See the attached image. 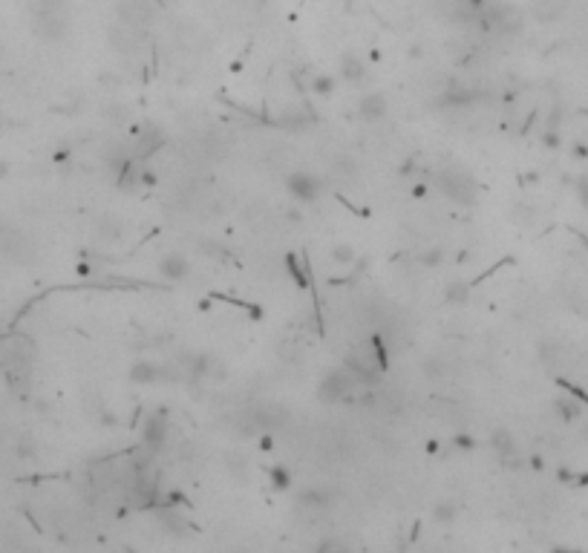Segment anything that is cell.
<instances>
[{"mask_svg":"<svg viewBox=\"0 0 588 553\" xmlns=\"http://www.w3.org/2000/svg\"><path fill=\"white\" fill-rule=\"evenodd\" d=\"M482 23L499 35H516L525 26V15L519 6L508 4V0H493V4H485L482 9Z\"/></svg>","mask_w":588,"mask_h":553,"instance_id":"1","label":"cell"},{"mask_svg":"<svg viewBox=\"0 0 588 553\" xmlns=\"http://www.w3.org/2000/svg\"><path fill=\"white\" fill-rule=\"evenodd\" d=\"M436 188L456 205H473L476 196H479V185L473 176H467L464 171H456V168H447V171H439L436 173Z\"/></svg>","mask_w":588,"mask_h":553,"instance_id":"2","label":"cell"},{"mask_svg":"<svg viewBox=\"0 0 588 553\" xmlns=\"http://www.w3.org/2000/svg\"><path fill=\"white\" fill-rule=\"evenodd\" d=\"M355 383L358 380H355V375L349 369H332V372L324 375V380L317 383V398L324 404H338V401L349 398Z\"/></svg>","mask_w":588,"mask_h":553,"instance_id":"3","label":"cell"},{"mask_svg":"<svg viewBox=\"0 0 588 553\" xmlns=\"http://www.w3.org/2000/svg\"><path fill=\"white\" fill-rule=\"evenodd\" d=\"M141 441L147 450H159L168 441V415L159 409L153 415L144 418V426H141Z\"/></svg>","mask_w":588,"mask_h":553,"instance_id":"4","label":"cell"},{"mask_svg":"<svg viewBox=\"0 0 588 553\" xmlns=\"http://www.w3.org/2000/svg\"><path fill=\"white\" fill-rule=\"evenodd\" d=\"M286 188H289V193L297 199V202H303V205H311V202H317V196H320V182L311 176V173H292L289 176V182H286Z\"/></svg>","mask_w":588,"mask_h":553,"instance_id":"5","label":"cell"},{"mask_svg":"<svg viewBox=\"0 0 588 553\" xmlns=\"http://www.w3.org/2000/svg\"><path fill=\"white\" fill-rule=\"evenodd\" d=\"M528 12L537 23H557L560 18H565L568 12V0H530Z\"/></svg>","mask_w":588,"mask_h":553,"instance_id":"6","label":"cell"},{"mask_svg":"<svg viewBox=\"0 0 588 553\" xmlns=\"http://www.w3.org/2000/svg\"><path fill=\"white\" fill-rule=\"evenodd\" d=\"M390 113V101L381 95V92H366L360 101H358V116L369 124H375L381 119H387Z\"/></svg>","mask_w":588,"mask_h":553,"instance_id":"7","label":"cell"},{"mask_svg":"<svg viewBox=\"0 0 588 553\" xmlns=\"http://www.w3.org/2000/svg\"><path fill=\"white\" fill-rule=\"evenodd\" d=\"M162 377H168V369L159 366L153 360H136L130 366V380L133 383H141V386H150V383H159Z\"/></svg>","mask_w":588,"mask_h":553,"instance_id":"8","label":"cell"},{"mask_svg":"<svg viewBox=\"0 0 588 553\" xmlns=\"http://www.w3.org/2000/svg\"><path fill=\"white\" fill-rule=\"evenodd\" d=\"M159 274H162L165 280H171V283H179V280H185V276L191 274V265H188V259L182 254H168V257L159 259Z\"/></svg>","mask_w":588,"mask_h":553,"instance_id":"9","label":"cell"},{"mask_svg":"<svg viewBox=\"0 0 588 553\" xmlns=\"http://www.w3.org/2000/svg\"><path fill=\"white\" fill-rule=\"evenodd\" d=\"M473 101H479V90L453 84V87H447V90L439 95L436 104H439V107H467V104H473Z\"/></svg>","mask_w":588,"mask_h":553,"instance_id":"10","label":"cell"},{"mask_svg":"<svg viewBox=\"0 0 588 553\" xmlns=\"http://www.w3.org/2000/svg\"><path fill=\"white\" fill-rule=\"evenodd\" d=\"M338 67H341V78L346 84H360L363 75H366V64H363V58H358L355 52H343Z\"/></svg>","mask_w":588,"mask_h":553,"instance_id":"11","label":"cell"},{"mask_svg":"<svg viewBox=\"0 0 588 553\" xmlns=\"http://www.w3.org/2000/svg\"><path fill=\"white\" fill-rule=\"evenodd\" d=\"M491 444H493V450L502 456V461H511V458L516 456V444H513L511 432H505V429H496V432H493Z\"/></svg>","mask_w":588,"mask_h":553,"instance_id":"12","label":"cell"},{"mask_svg":"<svg viewBox=\"0 0 588 553\" xmlns=\"http://www.w3.org/2000/svg\"><path fill=\"white\" fill-rule=\"evenodd\" d=\"M133 144H136V159H147L159 144H162V133H159V130H150V133L133 139Z\"/></svg>","mask_w":588,"mask_h":553,"instance_id":"13","label":"cell"},{"mask_svg":"<svg viewBox=\"0 0 588 553\" xmlns=\"http://www.w3.org/2000/svg\"><path fill=\"white\" fill-rule=\"evenodd\" d=\"M297 499H300L303 508H329V505H332V493H326V490H314V487H311V490H303Z\"/></svg>","mask_w":588,"mask_h":553,"instance_id":"14","label":"cell"},{"mask_svg":"<svg viewBox=\"0 0 588 553\" xmlns=\"http://www.w3.org/2000/svg\"><path fill=\"white\" fill-rule=\"evenodd\" d=\"M470 283H464V280H456V283H450L447 286V291H444V300L450 303V306H464L467 300H470Z\"/></svg>","mask_w":588,"mask_h":553,"instance_id":"15","label":"cell"},{"mask_svg":"<svg viewBox=\"0 0 588 553\" xmlns=\"http://www.w3.org/2000/svg\"><path fill=\"white\" fill-rule=\"evenodd\" d=\"M554 412H557V418H562V421H568V424L582 415V409H579V404H577L574 398H557V401H554Z\"/></svg>","mask_w":588,"mask_h":553,"instance_id":"16","label":"cell"},{"mask_svg":"<svg viewBox=\"0 0 588 553\" xmlns=\"http://www.w3.org/2000/svg\"><path fill=\"white\" fill-rule=\"evenodd\" d=\"M98 234L107 237V240H119L122 237V219L113 216V213H104L98 219Z\"/></svg>","mask_w":588,"mask_h":553,"instance_id":"17","label":"cell"},{"mask_svg":"<svg viewBox=\"0 0 588 553\" xmlns=\"http://www.w3.org/2000/svg\"><path fill=\"white\" fill-rule=\"evenodd\" d=\"M335 87H338V78L335 75H314L311 78V92L314 95H320V98H332L335 95Z\"/></svg>","mask_w":588,"mask_h":553,"instance_id":"18","label":"cell"},{"mask_svg":"<svg viewBox=\"0 0 588 553\" xmlns=\"http://www.w3.org/2000/svg\"><path fill=\"white\" fill-rule=\"evenodd\" d=\"M456 516H459V505L456 502H439L433 508V519L439 525H450V522H456Z\"/></svg>","mask_w":588,"mask_h":553,"instance_id":"19","label":"cell"},{"mask_svg":"<svg viewBox=\"0 0 588 553\" xmlns=\"http://www.w3.org/2000/svg\"><path fill=\"white\" fill-rule=\"evenodd\" d=\"M332 262H338V265H352V262H358V251L349 245V242H341V245H335L332 248Z\"/></svg>","mask_w":588,"mask_h":553,"instance_id":"20","label":"cell"},{"mask_svg":"<svg viewBox=\"0 0 588 553\" xmlns=\"http://www.w3.org/2000/svg\"><path fill=\"white\" fill-rule=\"evenodd\" d=\"M269 481H272V487H274V490H289V487L294 484V478H292V473H289L286 467H280V464L269 470Z\"/></svg>","mask_w":588,"mask_h":553,"instance_id":"21","label":"cell"},{"mask_svg":"<svg viewBox=\"0 0 588 553\" xmlns=\"http://www.w3.org/2000/svg\"><path fill=\"white\" fill-rule=\"evenodd\" d=\"M286 265H289V274L294 276V283L300 286V289H309V280H306V271L297 265V259H294V254H289L286 257Z\"/></svg>","mask_w":588,"mask_h":553,"instance_id":"22","label":"cell"},{"mask_svg":"<svg viewBox=\"0 0 588 553\" xmlns=\"http://www.w3.org/2000/svg\"><path fill=\"white\" fill-rule=\"evenodd\" d=\"M317 553H352V550L343 542H338V539H326L324 544L317 547Z\"/></svg>","mask_w":588,"mask_h":553,"instance_id":"23","label":"cell"},{"mask_svg":"<svg viewBox=\"0 0 588 553\" xmlns=\"http://www.w3.org/2000/svg\"><path fill=\"white\" fill-rule=\"evenodd\" d=\"M442 259H444L442 248H430V251H424V254H421V262H424V265H439Z\"/></svg>","mask_w":588,"mask_h":553,"instance_id":"24","label":"cell"},{"mask_svg":"<svg viewBox=\"0 0 588 553\" xmlns=\"http://www.w3.org/2000/svg\"><path fill=\"white\" fill-rule=\"evenodd\" d=\"M453 447H459V450H473V447H476V441H473V435L459 432V435L453 438Z\"/></svg>","mask_w":588,"mask_h":553,"instance_id":"25","label":"cell"},{"mask_svg":"<svg viewBox=\"0 0 588 553\" xmlns=\"http://www.w3.org/2000/svg\"><path fill=\"white\" fill-rule=\"evenodd\" d=\"M542 144H545L548 150H557V147L562 144V139H560V133H557V130H551V127H548V130L542 133Z\"/></svg>","mask_w":588,"mask_h":553,"instance_id":"26","label":"cell"},{"mask_svg":"<svg viewBox=\"0 0 588 553\" xmlns=\"http://www.w3.org/2000/svg\"><path fill=\"white\" fill-rule=\"evenodd\" d=\"M574 188H577V199L582 202V208H588V176H579Z\"/></svg>","mask_w":588,"mask_h":553,"instance_id":"27","label":"cell"},{"mask_svg":"<svg viewBox=\"0 0 588 553\" xmlns=\"http://www.w3.org/2000/svg\"><path fill=\"white\" fill-rule=\"evenodd\" d=\"M139 185L141 188H153L156 185V173L150 168H139Z\"/></svg>","mask_w":588,"mask_h":553,"instance_id":"28","label":"cell"},{"mask_svg":"<svg viewBox=\"0 0 588 553\" xmlns=\"http://www.w3.org/2000/svg\"><path fill=\"white\" fill-rule=\"evenodd\" d=\"M571 156H577V159H588V147H585L582 141H577V144L571 147Z\"/></svg>","mask_w":588,"mask_h":553,"instance_id":"29","label":"cell"},{"mask_svg":"<svg viewBox=\"0 0 588 553\" xmlns=\"http://www.w3.org/2000/svg\"><path fill=\"white\" fill-rule=\"evenodd\" d=\"M412 193H415V196H424V193H427V185H415Z\"/></svg>","mask_w":588,"mask_h":553,"instance_id":"30","label":"cell"}]
</instances>
